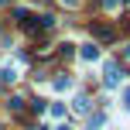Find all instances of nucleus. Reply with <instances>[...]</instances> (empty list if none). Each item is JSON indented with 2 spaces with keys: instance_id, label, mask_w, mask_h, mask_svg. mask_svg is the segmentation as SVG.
I'll return each instance as SVG.
<instances>
[{
  "instance_id": "6e6552de",
  "label": "nucleus",
  "mask_w": 130,
  "mask_h": 130,
  "mask_svg": "<svg viewBox=\"0 0 130 130\" xmlns=\"http://www.w3.org/2000/svg\"><path fill=\"white\" fill-rule=\"evenodd\" d=\"M127 58H130V45H127Z\"/></svg>"
},
{
  "instance_id": "7ed1b4c3",
  "label": "nucleus",
  "mask_w": 130,
  "mask_h": 130,
  "mask_svg": "<svg viewBox=\"0 0 130 130\" xmlns=\"http://www.w3.org/2000/svg\"><path fill=\"white\" fill-rule=\"evenodd\" d=\"M82 58H86V62H96V58H99V48H96V45H86V48H82Z\"/></svg>"
},
{
  "instance_id": "0eeeda50",
  "label": "nucleus",
  "mask_w": 130,
  "mask_h": 130,
  "mask_svg": "<svg viewBox=\"0 0 130 130\" xmlns=\"http://www.w3.org/2000/svg\"><path fill=\"white\" fill-rule=\"evenodd\" d=\"M62 4H65V7H75V4H79V0H62Z\"/></svg>"
},
{
  "instance_id": "20e7f679",
  "label": "nucleus",
  "mask_w": 130,
  "mask_h": 130,
  "mask_svg": "<svg viewBox=\"0 0 130 130\" xmlns=\"http://www.w3.org/2000/svg\"><path fill=\"white\" fill-rule=\"evenodd\" d=\"M14 79H17V75H14V69H4V72H0V82H14Z\"/></svg>"
},
{
  "instance_id": "39448f33",
  "label": "nucleus",
  "mask_w": 130,
  "mask_h": 130,
  "mask_svg": "<svg viewBox=\"0 0 130 130\" xmlns=\"http://www.w3.org/2000/svg\"><path fill=\"white\" fill-rule=\"evenodd\" d=\"M75 110H79V113H86V110H89V99L79 96V99H75Z\"/></svg>"
},
{
  "instance_id": "f03ea898",
  "label": "nucleus",
  "mask_w": 130,
  "mask_h": 130,
  "mask_svg": "<svg viewBox=\"0 0 130 130\" xmlns=\"http://www.w3.org/2000/svg\"><path fill=\"white\" fill-rule=\"evenodd\" d=\"M92 34H96L99 41H113V38H117V31H113L110 24H92Z\"/></svg>"
},
{
  "instance_id": "423d86ee",
  "label": "nucleus",
  "mask_w": 130,
  "mask_h": 130,
  "mask_svg": "<svg viewBox=\"0 0 130 130\" xmlns=\"http://www.w3.org/2000/svg\"><path fill=\"white\" fill-rule=\"evenodd\" d=\"M117 4H120V0H103V7H106V10H113Z\"/></svg>"
},
{
  "instance_id": "f257e3e1",
  "label": "nucleus",
  "mask_w": 130,
  "mask_h": 130,
  "mask_svg": "<svg viewBox=\"0 0 130 130\" xmlns=\"http://www.w3.org/2000/svg\"><path fill=\"white\" fill-rule=\"evenodd\" d=\"M14 17H17V24L24 27L27 34H41L45 27H41V17H34L31 10H24V7H14Z\"/></svg>"
},
{
  "instance_id": "1a4fd4ad",
  "label": "nucleus",
  "mask_w": 130,
  "mask_h": 130,
  "mask_svg": "<svg viewBox=\"0 0 130 130\" xmlns=\"http://www.w3.org/2000/svg\"><path fill=\"white\" fill-rule=\"evenodd\" d=\"M4 4H7V0H0V7H4Z\"/></svg>"
}]
</instances>
